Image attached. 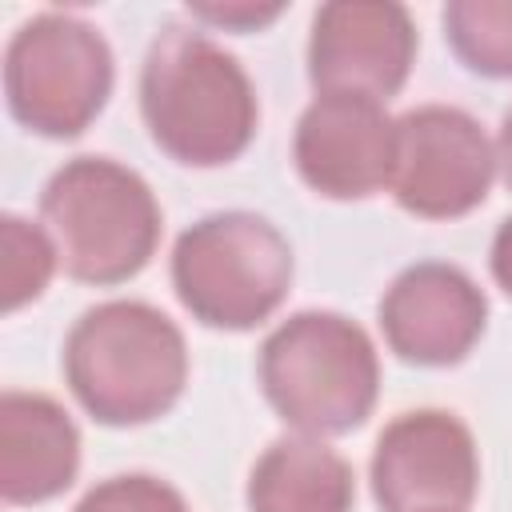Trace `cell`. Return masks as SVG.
<instances>
[{
    "mask_svg": "<svg viewBox=\"0 0 512 512\" xmlns=\"http://www.w3.org/2000/svg\"><path fill=\"white\" fill-rule=\"evenodd\" d=\"M140 116L176 164L216 168L252 144L260 104L232 52L196 28L168 24L140 68Z\"/></svg>",
    "mask_w": 512,
    "mask_h": 512,
    "instance_id": "obj_1",
    "label": "cell"
},
{
    "mask_svg": "<svg viewBox=\"0 0 512 512\" xmlns=\"http://www.w3.org/2000/svg\"><path fill=\"white\" fill-rule=\"evenodd\" d=\"M64 380L100 424H148L184 392V332L144 300L96 304L64 340Z\"/></svg>",
    "mask_w": 512,
    "mask_h": 512,
    "instance_id": "obj_2",
    "label": "cell"
},
{
    "mask_svg": "<svg viewBox=\"0 0 512 512\" xmlns=\"http://www.w3.org/2000/svg\"><path fill=\"white\" fill-rule=\"evenodd\" d=\"M260 388L300 436L360 428L380 392V360L368 332L340 312H296L260 344Z\"/></svg>",
    "mask_w": 512,
    "mask_h": 512,
    "instance_id": "obj_3",
    "label": "cell"
},
{
    "mask_svg": "<svg viewBox=\"0 0 512 512\" xmlns=\"http://www.w3.org/2000/svg\"><path fill=\"white\" fill-rule=\"evenodd\" d=\"M40 220L60 268L84 284L132 280L160 244V204L140 172L108 156H76L40 192Z\"/></svg>",
    "mask_w": 512,
    "mask_h": 512,
    "instance_id": "obj_4",
    "label": "cell"
},
{
    "mask_svg": "<svg viewBox=\"0 0 512 512\" xmlns=\"http://www.w3.org/2000/svg\"><path fill=\"white\" fill-rule=\"evenodd\" d=\"M172 288L208 328L244 332L264 324L292 288V248L256 212H212L176 236Z\"/></svg>",
    "mask_w": 512,
    "mask_h": 512,
    "instance_id": "obj_5",
    "label": "cell"
},
{
    "mask_svg": "<svg viewBox=\"0 0 512 512\" xmlns=\"http://www.w3.org/2000/svg\"><path fill=\"white\" fill-rule=\"evenodd\" d=\"M112 48L72 12H36L4 48L8 112L40 136L72 140L108 104Z\"/></svg>",
    "mask_w": 512,
    "mask_h": 512,
    "instance_id": "obj_6",
    "label": "cell"
},
{
    "mask_svg": "<svg viewBox=\"0 0 512 512\" xmlns=\"http://www.w3.org/2000/svg\"><path fill=\"white\" fill-rule=\"evenodd\" d=\"M496 176V144L484 128L448 104H420L396 120V156L388 192L424 220H456L484 204Z\"/></svg>",
    "mask_w": 512,
    "mask_h": 512,
    "instance_id": "obj_7",
    "label": "cell"
},
{
    "mask_svg": "<svg viewBox=\"0 0 512 512\" xmlns=\"http://www.w3.org/2000/svg\"><path fill=\"white\" fill-rule=\"evenodd\" d=\"M368 476L384 512H468L480 488V452L460 416L416 408L380 432Z\"/></svg>",
    "mask_w": 512,
    "mask_h": 512,
    "instance_id": "obj_8",
    "label": "cell"
},
{
    "mask_svg": "<svg viewBox=\"0 0 512 512\" xmlns=\"http://www.w3.org/2000/svg\"><path fill=\"white\" fill-rule=\"evenodd\" d=\"M416 60V28L392 0H332L312 16L308 80L316 96L388 100L404 88Z\"/></svg>",
    "mask_w": 512,
    "mask_h": 512,
    "instance_id": "obj_9",
    "label": "cell"
},
{
    "mask_svg": "<svg viewBox=\"0 0 512 512\" xmlns=\"http://www.w3.org/2000/svg\"><path fill=\"white\" fill-rule=\"evenodd\" d=\"M396 156V120L380 100L316 96L292 136L300 180L328 200H364L388 188Z\"/></svg>",
    "mask_w": 512,
    "mask_h": 512,
    "instance_id": "obj_10",
    "label": "cell"
},
{
    "mask_svg": "<svg viewBox=\"0 0 512 512\" xmlns=\"http://www.w3.org/2000/svg\"><path fill=\"white\" fill-rule=\"evenodd\" d=\"M484 324L488 300L456 264H412L380 296V332L388 348L420 368L460 364L484 336Z\"/></svg>",
    "mask_w": 512,
    "mask_h": 512,
    "instance_id": "obj_11",
    "label": "cell"
},
{
    "mask_svg": "<svg viewBox=\"0 0 512 512\" xmlns=\"http://www.w3.org/2000/svg\"><path fill=\"white\" fill-rule=\"evenodd\" d=\"M80 468V432L44 392L0 396V496L8 504H44L60 496Z\"/></svg>",
    "mask_w": 512,
    "mask_h": 512,
    "instance_id": "obj_12",
    "label": "cell"
},
{
    "mask_svg": "<svg viewBox=\"0 0 512 512\" xmlns=\"http://www.w3.org/2000/svg\"><path fill=\"white\" fill-rule=\"evenodd\" d=\"M356 484L348 460L316 436L268 444L248 476L252 512H352Z\"/></svg>",
    "mask_w": 512,
    "mask_h": 512,
    "instance_id": "obj_13",
    "label": "cell"
},
{
    "mask_svg": "<svg viewBox=\"0 0 512 512\" xmlns=\"http://www.w3.org/2000/svg\"><path fill=\"white\" fill-rule=\"evenodd\" d=\"M444 40L464 68L508 80L512 76V0H452L444 8Z\"/></svg>",
    "mask_w": 512,
    "mask_h": 512,
    "instance_id": "obj_14",
    "label": "cell"
},
{
    "mask_svg": "<svg viewBox=\"0 0 512 512\" xmlns=\"http://www.w3.org/2000/svg\"><path fill=\"white\" fill-rule=\"evenodd\" d=\"M60 264V252L48 236L44 224H32L24 216H4L0 220V296H4V312H16L24 304H32L52 272Z\"/></svg>",
    "mask_w": 512,
    "mask_h": 512,
    "instance_id": "obj_15",
    "label": "cell"
},
{
    "mask_svg": "<svg viewBox=\"0 0 512 512\" xmlns=\"http://www.w3.org/2000/svg\"><path fill=\"white\" fill-rule=\"evenodd\" d=\"M76 512H188V504L172 484L144 472H128L96 484L76 504Z\"/></svg>",
    "mask_w": 512,
    "mask_h": 512,
    "instance_id": "obj_16",
    "label": "cell"
},
{
    "mask_svg": "<svg viewBox=\"0 0 512 512\" xmlns=\"http://www.w3.org/2000/svg\"><path fill=\"white\" fill-rule=\"evenodd\" d=\"M188 12L212 28H232V32H256L264 24H272L284 4H252V0H232V4H188Z\"/></svg>",
    "mask_w": 512,
    "mask_h": 512,
    "instance_id": "obj_17",
    "label": "cell"
},
{
    "mask_svg": "<svg viewBox=\"0 0 512 512\" xmlns=\"http://www.w3.org/2000/svg\"><path fill=\"white\" fill-rule=\"evenodd\" d=\"M492 276H496V284L512 296V216L496 228V236H492Z\"/></svg>",
    "mask_w": 512,
    "mask_h": 512,
    "instance_id": "obj_18",
    "label": "cell"
},
{
    "mask_svg": "<svg viewBox=\"0 0 512 512\" xmlns=\"http://www.w3.org/2000/svg\"><path fill=\"white\" fill-rule=\"evenodd\" d=\"M496 172H500L504 188L512 192V108L504 112L500 132H496Z\"/></svg>",
    "mask_w": 512,
    "mask_h": 512,
    "instance_id": "obj_19",
    "label": "cell"
}]
</instances>
